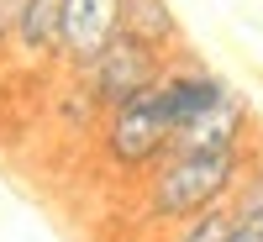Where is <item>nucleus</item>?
<instances>
[{"label": "nucleus", "instance_id": "2", "mask_svg": "<svg viewBox=\"0 0 263 242\" xmlns=\"http://www.w3.org/2000/svg\"><path fill=\"white\" fill-rule=\"evenodd\" d=\"M158 79H163V53L147 48V42H137L132 32H116L111 42H105V53L84 69V84H90V95L105 105V111L147 95Z\"/></svg>", "mask_w": 263, "mask_h": 242}, {"label": "nucleus", "instance_id": "6", "mask_svg": "<svg viewBox=\"0 0 263 242\" xmlns=\"http://www.w3.org/2000/svg\"><path fill=\"white\" fill-rule=\"evenodd\" d=\"M242 126H248V105H242V95H227L216 111L195 116L190 126L174 132L168 158H174V153H237V142H242Z\"/></svg>", "mask_w": 263, "mask_h": 242}, {"label": "nucleus", "instance_id": "7", "mask_svg": "<svg viewBox=\"0 0 263 242\" xmlns=\"http://www.w3.org/2000/svg\"><path fill=\"white\" fill-rule=\"evenodd\" d=\"M16 48L27 58H63V0H27L21 6Z\"/></svg>", "mask_w": 263, "mask_h": 242}, {"label": "nucleus", "instance_id": "3", "mask_svg": "<svg viewBox=\"0 0 263 242\" xmlns=\"http://www.w3.org/2000/svg\"><path fill=\"white\" fill-rule=\"evenodd\" d=\"M168 142H174V126L168 116L158 111V95H137L111 111L105 121V153H111V163L121 169H142L153 158H168Z\"/></svg>", "mask_w": 263, "mask_h": 242}, {"label": "nucleus", "instance_id": "8", "mask_svg": "<svg viewBox=\"0 0 263 242\" xmlns=\"http://www.w3.org/2000/svg\"><path fill=\"white\" fill-rule=\"evenodd\" d=\"M121 32L163 53L179 42V16L168 11V0H121Z\"/></svg>", "mask_w": 263, "mask_h": 242}, {"label": "nucleus", "instance_id": "10", "mask_svg": "<svg viewBox=\"0 0 263 242\" xmlns=\"http://www.w3.org/2000/svg\"><path fill=\"white\" fill-rule=\"evenodd\" d=\"M174 242H232V206H211L200 216H190Z\"/></svg>", "mask_w": 263, "mask_h": 242}, {"label": "nucleus", "instance_id": "5", "mask_svg": "<svg viewBox=\"0 0 263 242\" xmlns=\"http://www.w3.org/2000/svg\"><path fill=\"white\" fill-rule=\"evenodd\" d=\"M153 95H158V111L168 116V126L179 132V126H190L195 116L216 111L232 90H227L216 74H205V69H163V79L153 84Z\"/></svg>", "mask_w": 263, "mask_h": 242}, {"label": "nucleus", "instance_id": "11", "mask_svg": "<svg viewBox=\"0 0 263 242\" xmlns=\"http://www.w3.org/2000/svg\"><path fill=\"white\" fill-rule=\"evenodd\" d=\"M21 6L27 0H0V48L16 42V21H21Z\"/></svg>", "mask_w": 263, "mask_h": 242}, {"label": "nucleus", "instance_id": "9", "mask_svg": "<svg viewBox=\"0 0 263 242\" xmlns=\"http://www.w3.org/2000/svg\"><path fill=\"white\" fill-rule=\"evenodd\" d=\"M232 242H263V174H253L232 206Z\"/></svg>", "mask_w": 263, "mask_h": 242}, {"label": "nucleus", "instance_id": "4", "mask_svg": "<svg viewBox=\"0 0 263 242\" xmlns=\"http://www.w3.org/2000/svg\"><path fill=\"white\" fill-rule=\"evenodd\" d=\"M121 32V0H63V58L90 69Z\"/></svg>", "mask_w": 263, "mask_h": 242}, {"label": "nucleus", "instance_id": "1", "mask_svg": "<svg viewBox=\"0 0 263 242\" xmlns=\"http://www.w3.org/2000/svg\"><path fill=\"white\" fill-rule=\"evenodd\" d=\"M237 179H242V153H174L147 190V211L153 221H190L221 206Z\"/></svg>", "mask_w": 263, "mask_h": 242}]
</instances>
